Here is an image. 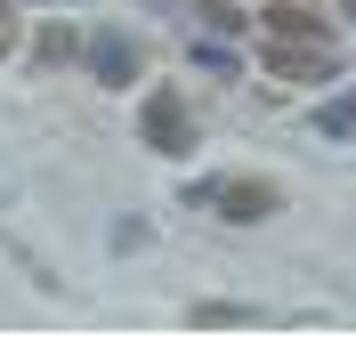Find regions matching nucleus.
<instances>
[{"label":"nucleus","instance_id":"f257e3e1","mask_svg":"<svg viewBox=\"0 0 356 340\" xmlns=\"http://www.w3.org/2000/svg\"><path fill=\"white\" fill-rule=\"evenodd\" d=\"M138 130H146V146H154V154H186V146H195V122H186L178 90H154V97H146Z\"/></svg>","mask_w":356,"mask_h":340},{"label":"nucleus","instance_id":"39448f33","mask_svg":"<svg viewBox=\"0 0 356 340\" xmlns=\"http://www.w3.org/2000/svg\"><path fill=\"white\" fill-rule=\"evenodd\" d=\"M89 65H97V81H113V90H122V81L138 73V49L113 41V33H97V41H89Z\"/></svg>","mask_w":356,"mask_h":340},{"label":"nucleus","instance_id":"0eeeda50","mask_svg":"<svg viewBox=\"0 0 356 340\" xmlns=\"http://www.w3.org/2000/svg\"><path fill=\"white\" fill-rule=\"evenodd\" d=\"M195 324H243V308H227V300H202V308H195Z\"/></svg>","mask_w":356,"mask_h":340},{"label":"nucleus","instance_id":"423d86ee","mask_svg":"<svg viewBox=\"0 0 356 340\" xmlns=\"http://www.w3.org/2000/svg\"><path fill=\"white\" fill-rule=\"evenodd\" d=\"M73 49H81V41H73L65 24H49V33H41V57H49V65H57V57H73Z\"/></svg>","mask_w":356,"mask_h":340},{"label":"nucleus","instance_id":"20e7f679","mask_svg":"<svg viewBox=\"0 0 356 340\" xmlns=\"http://www.w3.org/2000/svg\"><path fill=\"white\" fill-rule=\"evenodd\" d=\"M259 24H267V41H324V17H316V8H300V0H275Z\"/></svg>","mask_w":356,"mask_h":340},{"label":"nucleus","instance_id":"7ed1b4c3","mask_svg":"<svg viewBox=\"0 0 356 340\" xmlns=\"http://www.w3.org/2000/svg\"><path fill=\"white\" fill-rule=\"evenodd\" d=\"M267 73H275V81H324L332 65H324L316 41H275V49H267Z\"/></svg>","mask_w":356,"mask_h":340},{"label":"nucleus","instance_id":"f03ea898","mask_svg":"<svg viewBox=\"0 0 356 340\" xmlns=\"http://www.w3.org/2000/svg\"><path fill=\"white\" fill-rule=\"evenodd\" d=\"M211 203H219V219L251 227V219H267V211L284 203V195H275V179H227V186H211Z\"/></svg>","mask_w":356,"mask_h":340},{"label":"nucleus","instance_id":"6e6552de","mask_svg":"<svg viewBox=\"0 0 356 340\" xmlns=\"http://www.w3.org/2000/svg\"><path fill=\"white\" fill-rule=\"evenodd\" d=\"M17 41V8H8V0H0V49Z\"/></svg>","mask_w":356,"mask_h":340}]
</instances>
